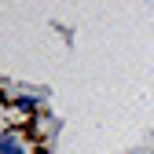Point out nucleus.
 Here are the masks:
<instances>
[{
	"label": "nucleus",
	"mask_w": 154,
	"mask_h": 154,
	"mask_svg": "<svg viewBox=\"0 0 154 154\" xmlns=\"http://www.w3.org/2000/svg\"><path fill=\"white\" fill-rule=\"evenodd\" d=\"M0 154H26V150L18 147L15 140H0Z\"/></svg>",
	"instance_id": "1"
}]
</instances>
